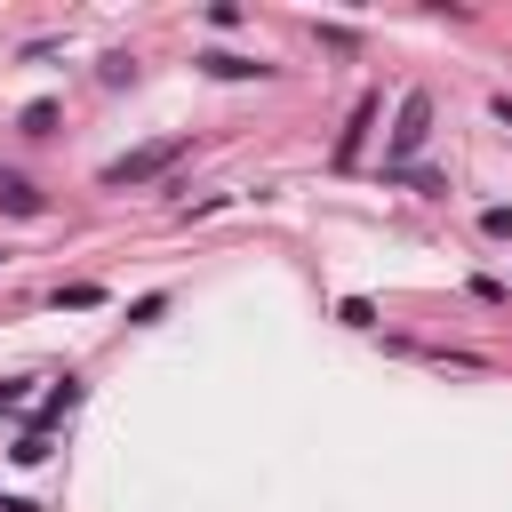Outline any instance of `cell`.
Returning <instances> with one entry per match:
<instances>
[{
	"label": "cell",
	"instance_id": "obj_1",
	"mask_svg": "<svg viewBox=\"0 0 512 512\" xmlns=\"http://www.w3.org/2000/svg\"><path fill=\"white\" fill-rule=\"evenodd\" d=\"M432 136V96H400V128H392V160H416Z\"/></svg>",
	"mask_w": 512,
	"mask_h": 512
},
{
	"label": "cell",
	"instance_id": "obj_2",
	"mask_svg": "<svg viewBox=\"0 0 512 512\" xmlns=\"http://www.w3.org/2000/svg\"><path fill=\"white\" fill-rule=\"evenodd\" d=\"M176 152H184V136H168V144H144V152H128V160H112V168H104V184H144V176H160Z\"/></svg>",
	"mask_w": 512,
	"mask_h": 512
},
{
	"label": "cell",
	"instance_id": "obj_3",
	"mask_svg": "<svg viewBox=\"0 0 512 512\" xmlns=\"http://www.w3.org/2000/svg\"><path fill=\"white\" fill-rule=\"evenodd\" d=\"M368 128H376V96H360V104H352V120H344V136H336V152H328V160H336V168H352V160H360V144H368Z\"/></svg>",
	"mask_w": 512,
	"mask_h": 512
},
{
	"label": "cell",
	"instance_id": "obj_4",
	"mask_svg": "<svg viewBox=\"0 0 512 512\" xmlns=\"http://www.w3.org/2000/svg\"><path fill=\"white\" fill-rule=\"evenodd\" d=\"M0 208H8V216H40V192H32L24 176H0Z\"/></svg>",
	"mask_w": 512,
	"mask_h": 512
},
{
	"label": "cell",
	"instance_id": "obj_5",
	"mask_svg": "<svg viewBox=\"0 0 512 512\" xmlns=\"http://www.w3.org/2000/svg\"><path fill=\"white\" fill-rule=\"evenodd\" d=\"M200 64H208V72H216V80H248V72H264V64H256V56H224V48H216V56H200Z\"/></svg>",
	"mask_w": 512,
	"mask_h": 512
},
{
	"label": "cell",
	"instance_id": "obj_6",
	"mask_svg": "<svg viewBox=\"0 0 512 512\" xmlns=\"http://www.w3.org/2000/svg\"><path fill=\"white\" fill-rule=\"evenodd\" d=\"M496 120H504V128H512V96H496Z\"/></svg>",
	"mask_w": 512,
	"mask_h": 512
}]
</instances>
